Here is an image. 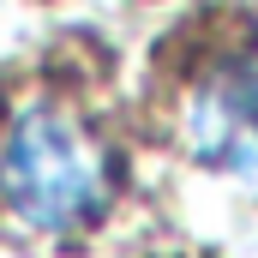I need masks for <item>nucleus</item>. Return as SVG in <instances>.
Here are the masks:
<instances>
[{
    "instance_id": "obj_1",
    "label": "nucleus",
    "mask_w": 258,
    "mask_h": 258,
    "mask_svg": "<svg viewBox=\"0 0 258 258\" xmlns=\"http://www.w3.org/2000/svg\"><path fill=\"white\" fill-rule=\"evenodd\" d=\"M114 198L102 138L66 108H24L0 138V204L42 234L84 228Z\"/></svg>"
},
{
    "instance_id": "obj_2",
    "label": "nucleus",
    "mask_w": 258,
    "mask_h": 258,
    "mask_svg": "<svg viewBox=\"0 0 258 258\" xmlns=\"http://www.w3.org/2000/svg\"><path fill=\"white\" fill-rule=\"evenodd\" d=\"M186 156L210 174L258 186V60L216 72L186 108Z\"/></svg>"
}]
</instances>
